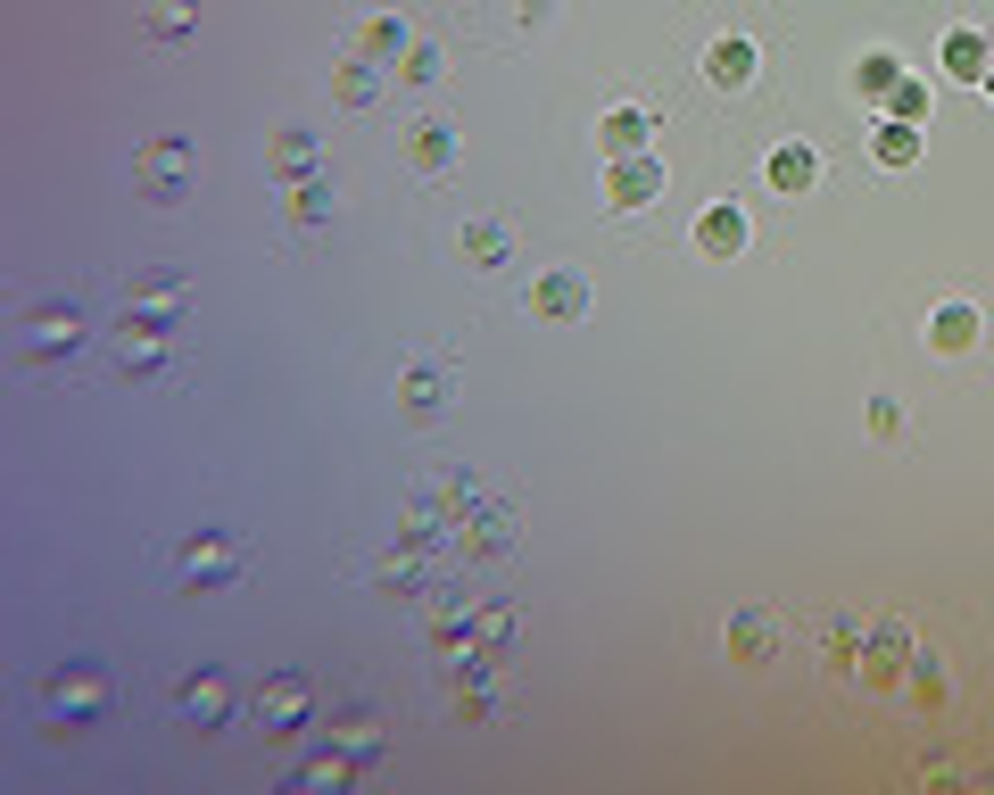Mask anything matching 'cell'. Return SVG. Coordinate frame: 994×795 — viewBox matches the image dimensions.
I'll return each instance as SVG.
<instances>
[{"mask_svg": "<svg viewBox=\"0 0 994 795\" xmlns=\"http://www.w3.org/2000/svg\"><path fill=\"white\" fill-rule=\"evenodd\" d=\"M183 183H191V150H183V141H158V150H141V191H150V199H174Z\"/></svg>", "mask_w": 994, "mask_h": 795, "instance_id": "cell-1", "label": "cell"}, {"mask_svg": "<svg viewBox=\"0 0 994 795\" xmlns=\"http://www.w3.org/2000/svg\"><path fill=\"white\" fill-rule=\"evenodd\" d=\"M258 713H265V729H274V738H290V729L307 721V680H274V688L258 696Z\"/></svg>", "mask_w": 994, "mask_h": 795, "instance_id": "cell-2", "label": "cell"}, {"mask_svg": "<svg viewBox=\"0 0 994 795\" xmlns=\"http://www.w3.org/2000/svg\"><path fill=\"white\" fill-rule=\"evenodd\" d=\"M232 564H241V555H232L225 539H191L183 548V580H232Z\"/></svg>", "mask_w": 994, "mask_h": 795, "instance_id": "cell-3", "label": "cell"}, {"mask_svg": "<svg viewBox=\"0 0 994 795\" xmlns=\"http://www.w3.org/2000/svg\"><path fill=\"white\" fill-rule=\"evenodd\" d=\"M705 76L738 92V83H754V50H746V42H713V50H705Z\"/></svg>", "mask_w": 994, "mask_h": 795, "instance_id": "cell-4", "label": "cell"}, {"mask_svg": "<svg viewBox=\"0 0 994 795\" xmlns=\"http://www.w3.org/2000/svg\"><path fill=\"white\" fill-rule=\"evenodd\" d=\"M183 721H199V729H216V721H225V680H183Z\"/></svg>", "mask_w": 994, "mask_h": 795, "instance_id": "cell-5", "label": "cell"}, {"mask_svg": "<svg viewBox=\"0 0 994 795\" xmlns=\"http://www.w3.org/2000/svg\"><path fill=\"white\" fill-rule=\"evenodd\" d=\"M581 299H589L581 274H547V283L530 290V307H539V315H581Z\"/></svg>", "mask_w": 994, "mask_h": 795, "instance_id": "cell-6", "label": "cell"}, {"mask_svg": "<svg viewBox=\"0 0 994 795\" xmlns=\"http://www.w3.org/2000/svg\"><path fill=\"white\" fill-rule=\"evenodd\" d=\"M439 390H448V365H414V373L398 381V398H407L414 415H432V406H439Z\"/></svg>", "mask_w": 994, "mask_h": 795, "instance_id": "cell-7", "label": "cell"}, {"mask_svg": "<svg viewBox=\"0 0 994 795\" xmlns=\"http://www.w3.org/2000/svg\"><path fill=\"white\" fill-rule=\"evenodd\" d=\"M50 704H58V713H92V704H100V680H92V671H58V680H50Z\"/></svg>", "mask_w": 994, "mask_h": 795, "instance_id": "cell-8", "label": "cell"}, {"mask_svg": "<svg viewBox=\"0 0 994 795\" xmlns=\"http://www.w3.org/2000/svg\"><path fill=\"white\" fill-rule=\"evenodd\" d=\"M696 241L713 249V257H730V249L746 241V224H738V208H713V216H705V224H696Z\"/></svg>", "mask_w": 994, "mask_h": 795, "instance_id": "cell-9", "label": "cell"}, {"mask_svg": "<svg viewBox=\"0 0 994 795\" xmlns=\"http://www.w3.org/2000/svg\"><path fill=\"white\" fill-rule=\"evenodd\" d=\"M928 341H937V348H970V341H978L970 307H937V323H928Z\"/></svg>", "mask_w": 994, "mask_h": 795, "instance_id": "cell-10", "label": "cell"}, {"mask_svg": "<svg viewBox=\"0 0 994 795\" xmlns=\"http://www.w3.org/2000/svg\"><path fill=\"white\" fill-rule=\"evenodd\" d=\"M647 191H663V166H647V158H638V166H621V174H614V199H621V208H638V199H647Z\"/></svg>", "mask_w": 994, "mask_h": 795, "instance_id": "cell-11", "label": "cell"}, {"mask_svg": "<svg viewBox=\"0 0 994 795\" xmlns=\"http://www.w3.org/2000/svg\"><path fill=\"white\" fill-rule=\"evenodd\" d=\"M414 166H423V174L448 166V125H414Z\"/></svg>", "mask_w": 994, "mask_h": 795, "instance_id": "cell-12", "label": "cell"}, {"mask_svg": "<svg viewBox=\"0 0 994 795\" xmlns=\"http://www.w3.org/2000/svg\"><path fill=\"white\" fill-rule=\"evenodd\" d=\"M730 646H738V655H763V646H770V613H738V622H730Z\"/></svg>", "mask_w": 994, "mask_h": 795, "instance_id": "cell-13", "label": "cell"}, {"mask_svg": "<svg viewBox=\"0 0 994 795\" xmlns=\"http://www.w3.org/2000/svg\"><path fill=\"white\" fill-rule=\"evenodd\" d=\"M770 183H779V191H804V183H812V158H804V150H779V158H770Z\"/></svg>", "mask_w": 994, "mask_h": 795, "instance_id": "cell-14", "label": "cell"}, {"mask_svg": "<svg viewBox=\"0 0 994 795\" xmlns=\"http://www.w3.org/2000/svg\"><path fill=\"white\" fill-rule=\"evenodd\" d=\"M340 100H349V108H365V100H374V67H365V58H349V67H340Z\"/></svg>", "mask_w": 994, "mask_h": 795, "instance_id": "cell-15", "label": "cell"}, {"mask_svg": "<svg viewBox=\"0 0 994 795\" xmlns=\"http://www.w3.org/2000/svg\"><path fill=\"white\" fill-rule=\"evenodd\" d=\"M597 132H605V150H638V132H647V116H630V108H621V116H605Z\"/></svg>", "mask_w": 994, "mask_h": 795, "instance_id": "cell-16", "label": "cell"}, {"mask_svg": "<svg viewBox=\"0 0 994 795\" xmlns=\"http://www.w3.org/2000/svg\"><path fill=\"white\" fill-rule=\"evenodd\" d=\"M183 25H191L183 0H150V34H183Z\"/></svg>", "mask_w": 994, "mask_h": 795, "instance_id": "cell-17", "label": "cell"}, {"mask_svg": "<svg viewBox=\"0 0 994 795\" xmlns=\"http://www.w3.org/2000/svg\"><path fill=\"white\" fill-rule=\"evenodd\" d=\"M879 158L903 166V158H912V125H879Z\"/></svg>", "mask_w": 994, "mask_h": 795, "instance_id": "cell-18", "label": "cell"}, {"mask_svg": "<svg viewBox=\"0 0 994 795\" xmlns=\"http://www.w3.org/2000/svg\"><path fill=\"white\" fill-rule=\"evenodd\" d=\"M945 58H953V76H978V58H986V42H978V34H953V50H945Z\"/></svg>", "mask_w": 994, "mask_h": 795, "instance_id": "cell-19", "label": "cell"}, {"mask_svg": "<svg viewBox=\"0 0 994 795\" xmlns=\"http://www.w3.org/2000/svg\"><path fill=\"white\" fill-rule=\"evenodd\" d=\"M862 92H895V58H887V50L862 58Z\"/></svg>", "mask_w": 994, "mask_h": 795, "instance_id": "cell-20", "label": "cell"}, {"mask_svg": "<svg viewBox=\"0 0 994 795\" xmlns=\"http://www.w3.org/2000/svg\"><path fill=\"white\" fill-rule=\"evenodd\" d=\"M465 249H472V257H506V232H498V224H472Z\"/></svg>", "mask_w": 994, "mask_h": 795, "instance_id": "cell-21", "label": "cell"}, {"mask_svg": "<svg viewBox=\"0 0 994 795\" xmlns=\"http://www.w3.org/2000/svg\"><path fill=\"white\" fill-rule=\"evenodd\" d=\"M316 216H332V183H307L299 191V224H316Z\"/></svg>", "mask_w": 994, "mask_h": 795, "instance_id": "cell-22", "label": "cell"}, {"mask_svg": "<svg viewBox=\"0 0 994 795\" xmlns=\"http://www.w3.org/2000/svg\"><path fill=\"white\" fill-rule=\"evenodd\" d=\"M398 76H407V83H432V76H439V58H432V50H407V67H398Z\"/></svg>", "mask_w": 994, "mask_h": 795, "instance_id": "cell-23", "label": "cell"}, {"mask_svg": "<svg viewBox=\"0 0 994 795\" xmlns=\"http://www.w3.org/2000/svg\"><path fill=\"white\" fill-rule=\"evenodd\" d=\"M365 50H381V58H398V25L381 18V25H365Z\"/></svg>", "mask_w": 994, "mask_h": 795, "instance_id": "cell-24", "label": "cell"}, {"mask_svg": "<svg viewBox=\"0 0 994 795\" xmlns=\"http://www.w3.org/2000/svg\"><path fill=\"white\" fill-rule=\"evenodd\" d=\"M523 18H547V0H523Z\"/></svg>", "mask_w": 994, "mask_h": 795, "instance_id": "cell-25", "label": "cell"}, {"mask_svg": "<svg viewBox=\"0 0 994 795\" xmlns=\"http://www.w3.org/2000/svg\"><path fill=\"white\" fill-rule=\"evenodd\" d=\"M986 83H994V67H986Z\"/></svg>", "mask_w": 994, "mask_h": 795, "instance_id": "cell-26", "label": "cell"}]
</instances>
